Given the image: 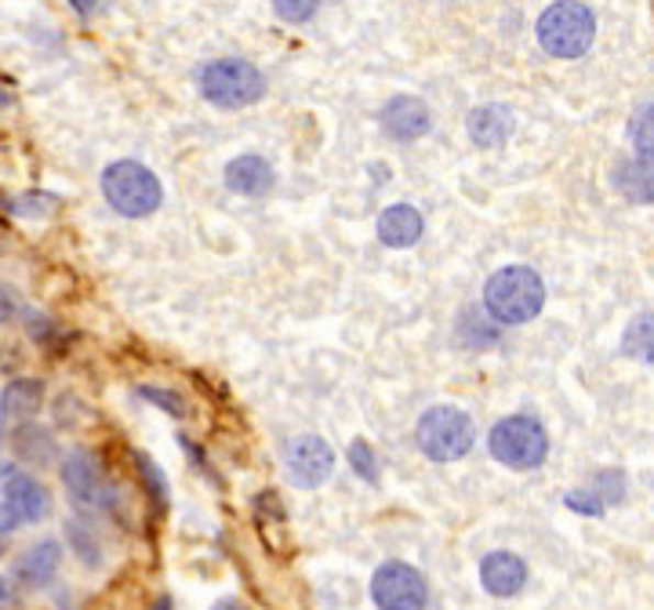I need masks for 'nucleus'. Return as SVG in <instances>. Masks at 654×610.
<instances>
[{"instance_id":"1","label":"nucleus","mask_w":654,"mask_h":610,"mask_svg":"<svg viewBox=\"0 0 654 610\" xmlns=\"http://www.w3.org/2000/svg\"><path fill=\"white\" fill-rule=\"evenodd\" d=\"M545 284L539 269L531 266H506L498 269L484 287V309L495 324H528L542 313Z\"/></svg>"},{"instance_id":"2","label":"nucleus","mask_w":654,"mask_h":610,"mask_svg":"<svg viewBox=\"0 0 654 610\" xmlns=\"http://www.w3.org/2000/svg\"><path fill=\"white\" fill-rule=\"evenodd\" d=\"M414 444L430 462H458L477 444V425L462 407H430L414 425Z\"/></svg>"},{"instance_id":"3","label":"nucleus","mask_w":654,"mask_h":610,"mask_svg":"<svg viewBox=\"0 0 654 610\" xmlns=\"http://www.w3.org/2000/svg\"><path fill=\"white\" fill-rule=\"evenodd\" d=\"M539 44L545 55L553 58H578L592 47V37H597V19L586 4L578 0H556L542 11L539 26Z\"/></svg>"},{"instance_id":"4","label":"nucleus","mask_w":654,"mask_h":610,"mask_svg":"<svg viewBox=\"0 0 654 610\" xmlns=\"http://www.w3.org/2000/svg\"><path fill=\"white\" fill-rule=\"evenodd\" d=\"M102 197L124 219H146L160 208V178L138 160H117L102 171Z\"/></svg>"},{"instance_id":"5","label":"nucleus","mask_w":654,"mask_h":610,"mask_svg":"<svg viewBox=\"0 0 654 610\" xmlns=\"http://www.w3.org/2000/svg\"><path fill=\"white\" fill-rule=\"evenodd\" d=\"M487 451L495 462H502L506 469H539L550 454V436L545 425L531 414H509L502 422H495L491 436H487Z\"/></svg>"},{"instance_id":"6","label":"nucleus","mask_w":654,"mask_h":610,"mask_svg":"<svg viewBox=\"0 0 654 610\" xmlns=\"http://www.w3.org/2000/svg\"><path fill=\"white\" fill-rule=\"evenodd\" d=\"M200 95L219 106V110H241V106H252L262 99V91H266V80L262 74L244 63V58H215V63H208L200 69Z\"/></svg>"},{"instance_id":"7","label":"nucleus","mask_w":654,"mask_h":610,"mask_svg":"<svg viewBox=\"0 0 654 610\" xmlns=\"http://www.w3.org/2000/svg\"><path fill=\"white\" fill-rule=\"evenodd\" d=\"M58 476H63L66 495H69V501H74L80 512H110V509H117V501H121V495H117V484L106 476L99 458H95V454L85 451V447H77V451L66 454Z\"/></svg>"},{"instance_id":"8","label":"nucleus","mask_w":654,"mask_h":610,"mask_svg":"<svg viewBox=\"0 0 654 610\" xmlns=\"http://www.w3.org/2000/svg\"><path fill=\"white\" fill-rule=\"evenodd\" d=\"M372 600L378 610H425L430 607V581L411 564L389 559L375 570L372 578Z\"/></svg>"},{"instance_id":"9","label":"nucleus","mask_w":654,"mask_h":610,"mask_svg":"<svg viewBox=\"0 0 654 610\" xmlns=\"http://www.w3.org/2000/svg\"><path fill=\"white\" fill-rule=\"evenodd\" d=\"M331 469H335V451L324 436H295L288 447H284V473L299 490H317L328 484Z\"/></svg>"},{"instance_id":"10","label":"nucleus","mask_w":654,"mask_h":610,"mask_svg":"<svg viewBox=\"0 0 654 610\" xmlns=\"http://www.w3.org/2000/svg\"><path fill=\"white\" fill-rule=\"evenodd\" d=\"M0 495H4V506L15 512L19 523H41L52 509L44 484L37 476L22 473L15 462H0Z\"/></svg>"},{"instance_id":"11","label":"nucleus","mask_w":654,"mask_h":610,"mask_svg":"<svg viewBox=\"0 0 654 610\" xmlns=\"http://www.w3.org/2000/svg\"><path fill=\"white\" fill-rule=\"evenodd\" d=\"M58 567H63V545L44 537V542L30 545L26 553L15 556L11 564V578H15L22 589H47L55 581Z\"/></svg>"},{"instance_id":"12","label":"nucleus","mask_w":654,"mask_h":610,"mask_svg":"<svg viewBox=\"0 0 654 610\" xmlns=\"http://www.w3.org/2000/svg\"><path fill=\"white\" fill-rule=\"evenodd\" d=\"M430 124H433L430 106H425L422 99H414V95H397V99H389L386 110H383L386 135L397 138V142L422 138L425 131H430Z\"/></svg>"},{"instance_id":"13","label":"nucleus","mask_w":654,"mask_h":610,"mask_svg":"<svg viewBox=\"0 0 654 610\" xmlns=\"http://www.w3.org/2000/svg\"><path fill=\"white\" fill-rule=\"evenodd\" d=\"M480 585L498 600H509V596H517L528 585V564L517 553H506V548L487 553L480 559Z\"/></svg>"},{"instance_id":"14","label":"nucleus","mask_w":654,"mask_h":610,"mask_svg":"<svg viewBox=\"0 0 654 610\" xmlns=\"http://www.w3.org/2000/svg\"><path fill=\"white\" fill-rule=\"evenodd\" d=\"M225 186L241 197H266L273 189V167L258 153H247V157L225 164Z\"/></svg>"},{"instance_id":"15","label":"nucleus","mask_w":654,"mask_h":610,"mask_svg":"<svg viewBox=\"0 0 654 610\" xmlns=\"http://www.w3.org/2000/svg\"><path fill=\"white\" fill-rule=\"evenodd\" d=\"M422 214L411 208V203H392L383 214H378V236H383L386 247H411L422 241Z\"/></svg>"},{"instance_id":"16","label":"nucleus","mask_w":654,"mask_h":610,"mask_svg":"<svg viewBox=\"0 0 654 610\" xmlns=\"http://www.w3.org/2000/svg\"><path fill=\"white\" fill-rule=\"evenodd\" d=\"M44 403V386L37 378H15L8 381L0 392V425L4 422H26L41 411Z\"/></svg>"},{"instance_id":"17","label":"nucleus","mask_w":654,"mask_h":610,"mask_svg":"<svg viewBox=\"0 0 654 610\" xmlns=\"http://www.w3.org/2000/svg\"><path fill=\"white\" fill-rule=\"evenodd\" d=\"M469 138L484 149H495L513 135V113L506 106H480V110L469 113Z\"/></svg>"},{"instance_id":"18","label":"nucleus","mask_w":654,"mask_h":610,"mask_svg":"<svg viewBox=\"0 0 654 610\" xmlns=\"http://www.w3.org/2000/svg\"><path fill=\"white\" fill-rule=\"evenodd\" d=\"M614 186L622 189L629 200L651 203V164L647 160H622L614 167Z\"/></svg>"},{"instance_id":"19","label":"nucleus","mask_w":654,"mask_h":610,"mask_svg":"<svg viewBox=\"0 0 654 610\" xmlns=\"http://www.w3.org/2000/svg\"><path fill=\"white\" fill-rule=\"evenodd\" d=\"M11 444H15L19 458H26V462H33V465L52 462V454H55L52 433H44V429H33V425H22L19 433L11 436Z\"/></svg>"},{"instance_id":"20","label":"nucleus","mask_w":654,"mask_h":610,"mask_svg":"<svg viewBox=\"0 0 654 610\" xmlns=\"http://www.w3.org/2000/svg\"><path fill=\"white\" fill-rule=\"evenodd\" d=\"M66 545L74 548L85 567L102 564V545H99V537H95V528H88L85 520H66Z\"/></svg>"},{"instance_id":"21","label":"nucleus","mask_w":654,"mask_h":610,"mask_svg":"<svg viewBox=\"0 0 654 610\" xmlns=\"http://www.w3.org/2000/svg\"><path fill=\"white\" fill-rule=\"evenodd\" d=\"M135 469H138V476H142V487H146V495H149L153 506H157V509H168L171 490H168V480H164L160 465L153 462L149 454L135 451Z\"/></svg>"},{"instance_id":"22","label":"nucleus","mask_w":654,"mask_h":610,"mask_svg":"<svg viewBox=\"0 0 654 610\" xmlns=\"http://www.w3.org/2000/svg\"><path fill=\"white\" fill-rule=\"evenodd\" d=\"M622 350H625V356H633V361L651 364V313H640L633 320V328L625 331Z\"/></svg>"},{"instance_id":"23","label":"nucleus","mask_w":654,"mask_h":610,"mask_svg":"<svg viewBox=\"0 0 654 610\" xmlns=\"http://www.w3.org/2000/svg\"><path fill=\"white\" fill-rule=\"evenodd\" d=\"M350 465H353V473L361 476L364 484L378 480V458H375V451H372L367 440H353V444H350Z\"/></svg>"},{"instance_id":"24","label":"nucleus","mask_w":654,"mask_h":610,"mask_svg":"<svg viewBox=\"0 0 654 610\" xmlns=\"http://www.w3.org/2000/svg\"><path fill=\"white\" fill-rule=\"evenodd\" d=\"M633 146H636V160L651 164V102H644L633 117Z\"/></svg>"},{"instance_id":"25","label":"nucleus","mask_w":654,"mask_h":610,"mask_svg":"<svg viewBox=\"0 0 654 610\" xmlns=\"http://www.w3.org/2000/svg\"><path fill=\"white\" fill-rule=\"evenodd\" d=\"M317 8H320V0H273V11L284 19V22H309L317 15Z\"/></svg>"},{"instance_id":"26","label":"nucleus","mask_w":654,"mask_h":610,"mask_svg":"<svg viewBox=\"0 0 654 610\" xmlns=\"http://www.w3.org/2000/svg\"><path fill=\"white\" fill-rule=\"evenodd\" d=\"M592 495H597V498L603 501V506H614V501H622V495H625L622 473H614V469L600 473V476H597V487H592Z\"/></svg>"},{"instance_id":"27","label":"nucleus","mask_w":654,"mask_h":610,"mask_svg":"<svg viewBox=\"0 0 654 610\" xmlns=\"http://www.w3.org/2000/svg\"><path fill=\"white\" fill-rule=\"evenodd\" d=\"M138 397H142V400H149V403H157L160 411H168L171 418H182V414H186L182 400H178L175 392H168V389H157V386H142V389H138Z\"/></svg>"},{"instance_id":"28","label":"nucleus","mask_w":654,"mask_h":610,"mask_svg":"<svg viewBox=\"0 0 654 610\" xmlns=\"http://www.w3.org/2000/svg\"><path fill=\"white\" fill-rule=\"evenodd\" d=\"M564 501H567V509L586 512V517H603V501L592 495V490H570Z\"/></svg>"},{"instance_id":"29","label":"nucleus","mask_w":654,"mask_h":610,"mask_svg":"<svg viewBox=\"0 0 654 610\" xmlns=\"http://www.w3.org/2000/svg\"><path fill=\"white\" fill-rule=\"evenodd\" d=\"M11 208H15V214H26V219H33V214H44L41 208H55V197H37V193H26V197H19L15 203H11Z\"/></svg>"},{"instance_id":"30","label":"nucleus","mask_w":654,"mask_h":610,"mask_svg":"<svg viewBox=\"0 0 654 610\" xmlns=\"http://www.w3.org/2000/svg\"><path fill=\"white\" fill-rule=\"evenodd\" d=\"M11 317H15V291H11L8 284H0V328H4Z\"/></svg>"},{"instance_id":"31","label":"nucleus","mask_w":654,"mask_h":610,"mask_svg":"<svg viewBox=\"0 0 654 610\" xmlns=\"http://www.w3.org/2000/svg\"><path fill=\"white\" fill-rule=\"evenodd\" d=\"M19 528H22L19 517H15V512H11V509L4 506V501H0V537H11V534H15Z\"/></svg>"},{"instance_id":"32","label":"nucleus","mask_w":654,"mask_h":610,"mask_svg":"<svg viewBox=\"0 0 654 610\" xmlns=\"http://www.w3.org/2000/svg\"><path fill=\"white\" fill-rule=\"evenodd\" d=\"M178 444H182V451L189 454V462H193V465H197V469H200V473H208V462H204V451H200V447L193 444V440H186V436H178Z\"/></svg>"},{"instance_id":"33","label":"nucleus","mask_w":654,"mask_h":610,"mask_svg":"<svg viewBox=\"0 0 654 610\" xmlns=\"http://www.w3.org/2000/svg\"><path fill=\"white\" fill-rule=\"evenodd\" d=\"M74 8L80 11V15H91V11L99 8V0H74Z\"/></svg>"},{"instance_id":"34","label":"nucleus","mask_w":654,"mask_h":610,"mask_svg":"<svg viewBox=\"0 0 654 610\" xmlns=\"http://www.w3.org/2000/svg\"><path fill=\"white\" fill-rule=\"evenodd\" d=\"M11 99H15V95H11V88L4 80H0V110H4V106H11Z\"/></svg>"},{"instance_id":"35","label":"nucleus","mask_w":654,"mask_h":610,"mask_svg":"<svg viewBox=\"0 0 654 610\" xmlns=\"http://www.w3.org/2000/svg\"><path fill=\"white\" fill-rule=\"evenodd\" d=\"M171 607H175V603H171V596H160V600L153 603L149 610H171Z\"/></svg>"},{"instance_id":"36","label":"nucleus","mask_w":654,"mask_h":610,"mask_svg":"<svg viewBox=\"0 0 654 610\" xmlns=\"http://www.w3.org/2000/svg\"><path fill=\"white\" fill-rule=\"evenodd\" d=\"M211 610H244V607H241V603H233V600H222V603H215Z\"/></svg>"},{"instance_id":"37","label":"nucleus","mask_w":654,"mask_h":610,"mask_svg":"<svg viewBox=\"0 0 654 610\" xmlns=\"http://www.w3.org/2000/svg\"><path fill=\"white\" fill-rule=\"evenodd\" d=\"M0 436H4V425H0Z\"/></svg>"}]
</instances>
